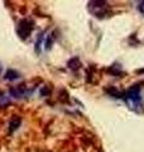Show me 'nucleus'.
<instances>
[{"mask_svg":"<svg viewBox=\"0 0 144 152\" xmlns=\"http://www.w3.org/2000/svg\"><path fill=\"white\" fill-rule=\"evenodd\" d=\"M124 100H125L127 105L132 109L133 112L138 114L144 113V99L142 96V86L140 85H133L129 88L125 94H124Z\"/></svg>","mask_w":144,"mask_h":152,"instance_id":"f257e3e1","label":"nucleus"},{"mask_svg":"<svg viewBox=\"0 0 144 152\" xmlns=\"http://www.w3.org/2000/svg\"><path fill=\"white\" fill-rule=\"evenodd\" d=\"M33 28H34V23L32 20H29V19H22L17 26V33L22 39H25V38L31 36Z\"/></svg>","mask_w":144,"mask_h":152,"instance_id":"f03ea898","label":"nucleus"},{"mask_svg":"<svg viewBox=\"0 0 144 152\" xmlns=\"http://www.w3.org/2000/svg\"><path fill=\"white\" fill-rule=\"evenodd\" d=\"M10 93V96L13 98H17V99H23V98H27L33 93V89H29L27 86V84H20L18 86H14L9 90Z\"/></svg>","mask_w":144,"mask_h":152,"instance_id":"7ed1b4c3","label":"nucleus"},{"mask_svg":"<svg viewBox=\"0 0 144 152\" xmlns=\"http://www.w3.org/2000/svg\"><path fill=\"white\" fill-rule=\"evenodd\" d=\"M89 12L95 17H101L106 14V9L108 5L105 1H90L89 3Z\"/></svg>","mask_w":144,"mask_h":152,"instance_id":"20e7f679","label":"nucleus"},{"mask_svg":"<svg viewBox=\"0 0 144 152\" xmlns=\"http://www.w3.org/2000/svg\"><path fill=\"white\" fill-rule=\"evenodd\" d=\"M19 77H20L19 72H17L15 70H12V69L7 70L5 75H4V79L8 80V81H14V80H17V79H19Z\"/></svg>","mask_w":144,"mask_h":152,"instance_id":"39448f33","label":"nucleus"},{"mask_svg":"<svg viewBox=\"0 0 144 152\" xmlns=\"http://www.w3.org/2000/svg\"><path fill=\"white\" fill-rule=\"evenodd\" d=\"M20 122L22 121H20V118H19V117H14L13 119L9 122V132L13 133L15 129H18V127L20 126Z\"/></svg>","mask_w":144,"mask_h":152,"instance_id":"423d86ee","label":"nucleus"},{"mask_svg":"<svg viewBox=\"0 0 144 152\" xmlns=\"http://www.w3.org/2000/svg\"><path fill=\"white\" fill-rule=\"evenodd\" d=\"M9 104H10V98H9L4 91L0 90V108H5L9 105Z\"/></svg>","mask_w":144,"mask_h":152,"instance_id":"0eeeda50","label":"nucleus"},{"mask_svg":"<svg viewBox=\"0 0 144 152\" xmlns=\"http://www.w3.org/2000/svg\"><path fill=\"white\" fill-rule=\"evenodd\" d=\"M138 10L144 15V1H139L138 3Z\"/></svg>","mask_w":144,"mask_h":152,"instance_id":"6e6552de","label":"nucleus"},{"mask_svg":"<svg viewBox=\"0 0 144 152\" xmlns=\"http://www.w3.org/2000/svg\"><path fill=\"white\" fill-rule=\"evenodd\" d=\"M1 70H3V66H1V64H0V72H1Z\"/></svg>","mask_w":144,"mask_h":152,"instance_id":"1a4fd4ad","label":"nucleus"}]
</instances>
